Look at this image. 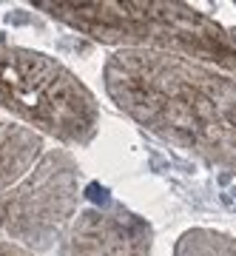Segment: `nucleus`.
<instances>
[{"label":"nucleus","mask_w":236,"mask_h":256,"mask_svg":"<svg viewBox=\"0 0 236 256\" xmlns=\"http://www.w3.org/2000/svg\"><path fill=\"white\" fill-rule=\"evenodd\" d=\"M151 225L122 205L86 208L66 225L60 256H148Z\"/></svg>","instance_id":"39448f33"},{"label":"nucleus","mask_w":236,"mask_h":256,"mask_svg":"<svg viewBox=\"0 0 236 256\" xmlns=\"http://www.w3.org/2000/svg\"><path fill=\"white\" fill-rule=\"evenodd\" d=\"M77 162L26 126L0 122V236L46 250L77 214Z\"/></svg>","instance_id":"f03ea898"},{"label":"nucleus","mask_w":236,"mask_h":256,"mask_svg":"<svg viewBox=\"0 0 236 256\" xmlns=\"http://www.w3.org/2000/svg\"><path fill=\"white\" fill-rule=\"evenodd\" d=\"M108 97L151 134L236 171V77L165 52L120 48L106 63Z\"/></svg>","instance_id":"f257e3e1"},{"label":"nucleus","mask_w":236,"mask_h":256,"mask_svg":"<svg viewBox=\"0 0 236 256\" xmlns=\"http://www.w3.org/2000/svg\"><path fill=\"white\" fill-rule=\"evenodd\" d=\"M0 108L66 146L97 137L100 108L77 74L34 48L0 43Z\"/></svg>","instance_id":"20e7f679"},{"label":"nucleus","mask_w":236,"mask_h":256,"mask_svg":"<svg viewBox=\"0 0 236 256\" xmlns=\"http://www.w3.org/2000/svg\"><path fill=\"white\" fill-rule=\"evenodd\" d=\"M0 256H34L32 250H26L23 245H14L9 239H0Z\"/></svg>","instance_id":"0eeeda50"},{"label":"nucleus","mask_w":236,"mask_h":256,"mask_svg":"<svg viewBox=\"0 0 236 256\" xmlns=\"http://www.w3.org/2000/svg\"><path fill=\"white\" fill-rule=\"evenodd\" d=\"M176 256H236V239L214 228H191L176 239Z\"/></svg>","instance_id":"423d86ee"},{"label":"nucleus","mask_w":236,"mask_h":256,"mask_svg":"<svg viewBox=\"0 0 236 256\" xmlns=\"http://www.w3.org/2000/svg\"><path fill=\"white\" fill-rule=\"evenodd\" d=\"M80 34L120 48L182 54L236 77V28L188 3H34Z\"/></svg>","instance_id":"7ed1b4c3"}]
</instances>
